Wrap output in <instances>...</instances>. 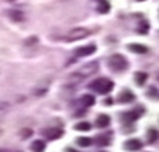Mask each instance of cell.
<instances>
[{
  "label": "cell",
  "mask_w": 159,
  "mask_h": 152,
  "mask_svg": "<svg viewBox=\"0 0 159 152\" xmlns=\"http://www.w3.org/2000/svg\"><path fill=\"white\" fill-rule=\"evenodd\" d=\"M0 152H9L7 149H3V148H0Z\"/></svg>",
  "instance_id": "cell-26"
},
{
  "label": "cell",
  "mask_w": 159,
  "mask_h": 152,
  "mask_svg": "<svg viewBox=\"0 0 159 152\" xmlns=\"http://www.w3.org/2000/svg\"><path fill=\"white\" fill-rule=\"evenodd\" d=\"M138 2H144V0H138Z\"/></svg>",
  "instance_id": "cell-29"
},
{
  "label": "cell",
  "mask_w": 159,
  "mask_h": 152,
  "mask_svg": "<svg viewBox=\"0 0 159 152\" xmlns=\"http://www.w3.org/2000/svg\"><path fill=\"white\" fill-rule=\"evenodd\" d=\"M31 151L33 152H44L45 151V142L44 141H34L33 144H31Z\"/></svg>",
  "instance_id": "cell-14"
},
{
  "label": "cell",
  "mask_w": 159,
  "mask_h": 152,
  "mask_svg": "<svg viewBox=\"0 0 159 152\" xmlns=\"http://www.w3.org/2000/svg\"><path fill=\"white\" fill-rule=\"evenodd\" d=\"M92 34V31H89L87 28H83V27H78V28H73V30L68 31L63 39L66 42H73V41H79V39H83L86 37H89Z\"/></svg>",
  "instance_id": "cell-3"
},
{
  "label": "cell",
  "mask_w": 159,
  "mask_h": 152,
  "mask_svg": "<svg viewBox=\"0 0 159 152\" xmlns=\"http://www.w3.org/2000/svg\"><path fill=\"white\" fill-rule=\"evenodd\" d=\"M7 16H9V18L11 21H14V23H21V21L25 20V14L21 10H17V9H11L7 12Z\"/></svg>",
  "instance_id": "cell-5"
},
{
  "label": "cell",
  "mask_w": 159,
  "mask_h": 152,
  "mask_svg": "<svg viewBox=\"0 0 159 152\" xmlns=\"http://www.w3.org/2000/svg\"><path fill=\"white\" fill-rule=\"evenodd\" d=\"M96 52V45H86V47H80L76 49V57L83 58V57H89V55Z\"/></svg>",
  "instance_id": "cell-6"
},
{
  "label": "cell",
  "mask_w": 159,
  "mask_h": 152,
  "mask_svg": "<svg viewBox=\"0 0 159 152\" xmlns=\"http://www.w3.org/2000/svg\"><path fill=\"white\" fill-rule=\"evenodd\" d=\"M2 134H3V131H2V130H0V137H2Z\"/></svg>",
  "instance_id": "cell-28"
},
{
  "label": "cell",
  "mask_w": 159,
  "mask_h": 152,
  "mask_svg": "<svg viewBox=\"0 0 159 152\" xmlns=\"http://www.w3.org/2000/svg\"><path fill=\"white\" fill-rule=\"evenodd\" d=\"M99 2H102V0H99Z\"/></svg>",
  "instance_id": "cell-30"
},
{
  "label": "cell",
  "mask_w": 159,
  "mask_h": 152,
  "mask_svg": "<svg viewBox=\"0 0 159 152\" xmlns=\"http://www.w3.org/2000/svg\"><path fill=\"white\" fill-rule=\"evenodd\" d=\"M97 10H99V13H102V14H106V13L110 12V3H108L107 0H102V2H99Z\"/></svg>",
  "instance_id": "cell-15"
},
{
  "label": "cell",
  "mask_w": 159,
  "mask_h": 152,
  "mask_svg": "<svg viewBox=\"0 0 159 152\" xmlns=\"http://www.w3.org/2000/svg\"><path fill=\"white\" fill-rule=\"evenodd\" d=\"M108 68L113 72H123L128 68V61L121 54H114L108 58Z\"/></svg>",
  "instance_id": "cell-2"
},
{
  "label": "cell",
  "mask_w": 159,
  "mask_h": 152,
  "mask_svg": "<svg viewBox=\"0 0 159 152\" xmlns=\"http://www.w3.org/2000/svg\"><path fill=\"white\" fill-rule=\"evenodd\" d=\"M108 124H110V117H108V116H106V114H100V116L97 117V120H96V125H97V127L104 128V127H107Z\"/></svg>",
  "instance_id": "cell-13"
},
{
  "label": "cell",
  "mask_w": 159,
  "mask_h": 152,
  "mask_svg": "<svg viewBox=\"0 0 159 152\" xmlns=\"http://www.w3.org/2000/svg\"><path fill=\"white\" fill-rule=\"evenodd\" d=\"M80 103L84 106V107H92V106L96 103V99L92 94H84L80 97Z\"/></svg>",
  "instance_id": "cell-12"
},
{
  "label": "cell",
  "mask_w": 159,
  "mask_h": 152,
  "mask_svg": "<svg viewBox=\"0 0 159 152\" xmlns=\"http://www.w3.org/2000/svg\"><path fill=\"white\" fill-rule=\"evenodd\" d=\"M124 148L127 151H139L142 148V142L139 140H129L124 144Z\"/></svg>",
  "instance_id": "cell-9"
},
{
  "label": "cell",
  "mask_w": 159,
  "mask_h": 152,
  "mask_svg": "<svg viewBox=\"0 0 159 152\" xmlns=\"http://www.w3.org/2000/svg\"><path fill=\"white\" fill-rule=\"evenodd\" d=\"M76 144H78L79 146H84V148H87V146L92 145V140H90L89 137H79L78 140H76Z\"/></svg>",
  "instance_id": "cell-17"
},
{
  "label": "cell",
  "mask_w": 159,
  "mask_h": 152,
  "mask_svg": "<svg viewBox=\"0 0 159 152\" xmlns=\"http://www.w3.org/2000/svg\"><path fill=\"white\" fill-rule=\"evenodd\" d=\"M89 87L92 90H94L96 93H99V94H106V93H110L111 90L114 89V83H113L110 79L99 78L92 82Z\"/></svg>",
  "instance_id": "cell-1"
},
{
  "label": "cell",
  "mask_w": 159,
  "mask_h": 152,
  "mask_svg": "<svg viewBox=\"0 0 159 152\" xmlns=\"http://www.w3.org/2000/svg\"><path fill=\"white\" fill-rule=\"evenodd\" d=\"M96 144H97V145H100V146H106V145H108V140H107V137H97V138H96Z\"/></svg>",
  "instance_id": "cell-22"
},
{
  "label": "cell",
  "mask_w": 159,
  "mask_h": 152,
  "mask_svg": "<svg viewBox=\"0 0 159 152\" xmlns=\"http://www.w3.org/2000/svg\"><path fill=\"white\" fill-rule=\"evenodd\" d=\"M148 30H149V24H148L147 21H141V24H139V27H138V33L139 34H147Z\"/></svg>",
  "instance_id": "cell-21"
},
{
  "label": "cell",
  "mask_w": 159,
  "mask_h": 152,
  "mask_svg": "<svg viewBox=\"0 0 159 152\" xmlns=\"http://www.w3.org/2000/svg\"><path fill=\"white\" fill-rule=\"evenodd\" d=\"M10 107L9 103H6V101H0V111H7Z\"/></svg>",
  "instance_id": "cell-23"
},
{
  "label": "cell",
  "mask_w": 159,
  "mask_h": 152,
  "mask_svg": "<svg viewBox=\"0 0 159 152\" xmlns=\"http://www.w3.org/2000/svg\"><path fill=\"white\" fill-rule=\"evenodd\" d=\"M66 152H76V151H73V149H70V148H68V149H66Z\"/></svg>",
  "instance_id": "cell-25"
},
{
  "label": "cell",
  "mask_w": 159,
  "mask_h": 152,
  "mask_svg": "<svg viewBox=\"0 0 159 152\" xmlns=\"http://www.w3.org/2000/svg\"><path fill=\"white\" fill-rule=\"evenodd\" d=\"M147 140L149 144L155 142V141L158 140V131H156V130H149V131H148V135H147Z\"/></svg>",
  "instance_id": "cell-19"
},
{
  "label": "cell",
  "mask_w": 159,
  "mask_h": 152,
  "mask_svg": "<svg viewBox=\"0 0 159 152\" xmlns=\"http://www.w3.org/2000/svg\"><path fill=\"white\" fill-rule=\"evenodd\" d=\"M99 72V63L97 62H89L86 63V65H83L79 71H76V73H79L83 79L89 78V76H92V75L97 73Z\"/></svg>",
  "instance_id": "cell-4"
},
{
  "label": "cell",
  "mask_w": 159,
  "mask_h": 152,
  "mask_svg": "<svg viewBox=\"0 0 159 152\" xmlns=\"http://www.w3.org/2000/svg\"><path fill=\"white\" fill-rule=\"evenodd\" d=\"M141 114H142V110H139V108H137V110H131V111H127V113L123 114V121L134 122L135 120L141 116Z\"/></svg>",
  "instance_id": "cell-7"
},
{
  "label": "cell",
  "mask_w": 159,
  "mask_h": 152,
  "mask_svg": "<svg viewBox=\"0 0 159 152\" xmlns=\"http://www.w3.org/2000/svg\"><path fill=\"white\" fill-rule=\"evenodd\" d=\"M147 79H148V75L145 72H137L135 73V82H137V85H144L147 82Z\"/></svg>",
  "instance_id": "cell-16"
},
{
  "label": "cell",
  "mask_w": 159,
  "mask_h": 152,
  "mask_svg": "<svg viewBox=\"0 0 159 152\" xmlns=\"http://www.w3.org/2000/svg\"><path fill=\"white\" fill-rule=\"evenodd\" d=\"M134 99H135L134 93L129 92V90H124L118 96V101L120 103H131V101H134Z\"/></svg>",
  "instance_id": "cell-10"
},
{
  "label": "cell",
  "mask_w": 159,
  "mask_h": 152,
  "mask_svg": "<svg viewBox=\"0 0 159 152\" xmlns=\"http://www.w3.org/2000/svg\"><path fill=\"white\" fill-rule=\"evenodd\" d=\"M3 2H9V3H11V2H16V0H3Z\"/></svg>",
  "instance_id": "cell-27"
},
{
  "label": "cell",
  "mask_w": 159,
  "mask_h": 152,
  "mask_svg": "<svg viewBox=\"0 0 159 152\" xmlns=\"http://www.w3.org/2000/svg\"><path fill=\"white\" fill-rule=\"evenodd\" d=\"M75 128L78 130V131H89L90 124L87 121H80V122H78V124L75 125Z\"/></svg>",
  "instance_id": "cell-18"
},
{
  "label": "cell",
  "mask_w": 159,
  "mask_h": 152,
  "mask_svg": "<svg viewBox=\"0 0 159 152\" xmlns=\"http://www.w3.org/2000/svg\"><path fill=\"white\" fill-rule=\"evenodd\" d=\"M35 42H38V38H37V37H31V38L25 39V45H33V44H35Z\"/></svg>",
  "instance_id": "cell-24"
},
{
  "label": "cell",
  "mask_w": 159,
  "mask_h": 152,
  "mask_svg": "<svg viewBox=\"0 0 159 152\" xmlns=\"http://www.w3.org/2000/svg\"><path fill=\"white\" fill-rule=\"evenodd\" d=\"M63 131L61 128H48V130H44V135L48 140H58L59 137H62Z\"/></svg>",
  "instance_id": "cell-8"
},
{
  "label": "cell",
  "mask_w": 159,
  "mask_h": 152,
  "mask_svg": "<svg viewBox=\"0 0 159 152\" xmlns=\"http://www.w3.org/2000/svg\"><path fill=\"white\" fill-rule=\"evenodd\" d=\"M128 49L135 52V54H147L148 52V48L141 44H131V45H128Z\"/></svg>",
  "instance_id": "cell-11"
},
{
  "label": "cell",
  "mask_w": 159,
  "mask_h": 152,
  "mask_svg": "<svg viewBox=\"0 0 159 152\" xmlns=\"http://www.w3.org/2000/svg\"><path fill=\"white\" fill-rule=\"evenodd\" d=\"M18 135H20V138H23V140H27V138H30L31 135H33V130L31 128H23L20 132H18Z\"/></svg>",
  "instance_id": "cell-20"
}]
</instances>
